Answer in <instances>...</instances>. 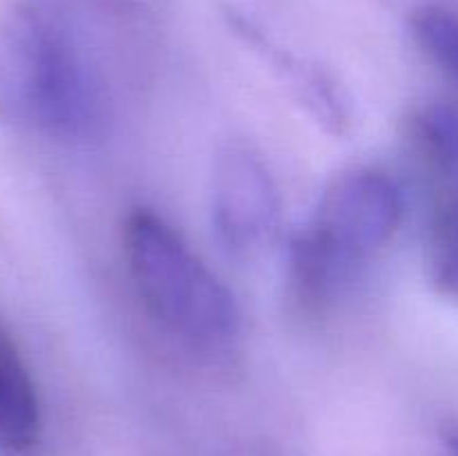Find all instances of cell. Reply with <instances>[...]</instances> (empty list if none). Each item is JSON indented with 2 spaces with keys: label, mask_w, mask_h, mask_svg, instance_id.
<instances>
[{
  "label": "cell",
  "mask_w": 458,
  "mask_h": 456,
  "mask_svg": "<svg viewBox=\"0 0 458 456\" xmlns=\"http://www.w3.org/2000/svg\"><path fill=\"white\" fill-rule=\"evenodd\" d=\"M92 114V85L61 13L45 0L9 4L0 13V123L70 137Z\"/></svg>",
  "instance_id": "1"
},
{
  "label": "cell",
  "mask_w": 458,
  "mask_h": 456,
  "mask_svg": "<svg viewBox=\"0 0 458 456\" xmlns=\"http://www.w3.org/2000/svg\"><path fill=\"white\" fill-rule=\"evenodd\" d=\"M123 253L143 304L165 329L201 347L235 338V298L164 217L132 210L123 224Z\"/></svg>",
  "instance_id": "2"
},
{
  "label": "cell",
  "mask_w": 458,
  "mask_h": 456,
  "mask_svg": "<svg viewBox=\"0 0 458 456\" xmlns=\"http://www.w3.org/2000/svg\"><path fill=\"white\" fill-rule=\"evenodd\" d=\"M405 215V199L387 173L353 168L338 174L318 199L311 219L293 237L295 284L311 300L334 286L392 241Z\"/></svg>",
  "instance_id": "3"
},
{
  "label": "cell",
  "mask_w": 458,
  "mask_h": 456,
  "mask_svg": "<svg viewBox=\"0 0 458 456\" xmlns=\"http://www.w3.org/2000/svg\"><path fill=\"white\" fill-rule=\"evenodd\" d=\"M210 213L219 241L235 258H258L277 240L280 190L268 165L249 146L228 143L215 156Z\"/></svg>",
  "instance_id": "4"
},
{
  "label": "cell",
  "mask_w": 458,
  "mask_h": 456,
  "mask_svg": "<svg viewBox=\"0 0 458 456\" xmlns=\"http://www.w3.org/2000/svg\"><path fill=\"white\" fill-rule=\"evenodd\" d=\"M40 434V402L16 340L0 322V447L25 450Z\"/></svg>",
  "instance_id": "5"
},
{
  "label": "cell",
  "mask_w": 458,
  "mask_h": 456,
  "mask_svg": "<svg viewBox=\"0 0 458 456\" xmlns=\"http://www.w3.org/2000/svg\"><path fill=\"white\" fill-rule=\"evenodd\" d=\"M410 139L438 177L458 186V112L429 106L410 119Z\"/></svg>",
  "instance_id": "6"
},
{
  "label": "cell",
  "mask_w": 458,
  "mask_h": 456,
  "mask_svg": "<svg viewBox=\"0 0 458 456\" xmlns=\"http://www.w3.org/2000/svg\"><path fill=\"white\" fill-rule=\"evenodd\" d=\"M410 31L420 52L458 85V13L441 4H423L411 12Z\"/></svg>",
  "instance_id": "7"
},
{
  "label": "cell",
  "mask_w": 458,
  "mask_h": 456,
  "mask_svg": "<svg viewBox=\"0 0 458 456\" xmlns=\"http://www.w3.org/2000/svg\"><path fill=\"white\" fill-rule=\"evenodd\" d=\"M429 280L441 293L458 298V195L434 215L428 237Z\"/></svg>",
  "instance_id": "8"
},
{
  "label": "cell",
  "mask_w": 458,
  "mask_h": 456,
  "mask_svg": "<svg viewBox=\"0 0 458 456\" xmlns=\"http://www.w3.org/2000/svg\"><path fill=\"white\" fill-rule=\"evenodd\" d=\"M447 445V454L450 456H458V432H450L445 438Z\"/></svg>",
  "instance_id": "9"
}]
</instances>
